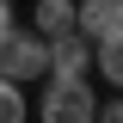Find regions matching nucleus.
Here are the masks:
<instances>
[{"mask_svg": "<svg viewBox=\"0 0 123 123\" xmlns=\"http://www.w3.org/2000/svg\"><path fill=\"white\" fill-rule=\"evenodd\" d=\"M31 117L37 123H92L98 117V92H92L86 80H49V86L37 92Z\"/></svg>", "mask_w": 123, "mask_h": 123, "instance_id": "f257e3e1", "label": "nucleus"}, {"mask_svg": "<svg viewBox=\"0 0 123 123\" xmlns=\"http://www.w3.org/2000/svg\"><path fill=\"white\" fill-rule=\"evenodd\" d=\"M0 74L12 80V86H37V80L49 74V49H43V37L12 25L6 37H0Z\"/></svg>", "mask_w": 123, "mask_h": 123, "instance_id": "f03ea898", "label": "nucleus"}, {"mask_svg": "<svg viewBox=\"0 0 123 123\" xmlns=\"http://www.w3.org/2000/svg\"><path fill=\"white\" fill-rule=\"evenodd\" d=\"M43 49H49V74L43 80H86L92 74V43L80 31H55V37H43Z\"/></svg>", "mask_w": 123, "mask_h": 123, "instance_id": "7ed1b4c3", "label": "nucleus"}, {"mask_svg": "<svg viewBox=\"0 0 123 123\" xmlns=\"http://www.w3.org/2000/svg\"><path fill=\"white\" fill-rule=\"evenodd\" d=\"M117 25H123V6L117 0H74V31L86 37V43L105 37V31H117Z\"/></svg>", "mask_w": 123, "mask_h": 123, "instance_id": "20e7f679", "label": "nucleus"}, {"mask_svg": "<svg viewBox=\"0 0 123 123\" xmlns=\"http://www.w3.org/2000/svg\"><path fill=\"white\" fill-rule=\"evenodd\" d=\"M92 74L105 80L111 92H123V25L105 31V37H92Z\"/></svg>", "mask_w": 123, "mask_h": 123, "instance_id": "39448f33", "label": "nucleus"}, {"mask_svg": "<svg viewBox=\"0 0 123 123\" xmlns=\"http://www.w3.org/2000/svg\"><path fill=\"white\" fill-rule=\"evenodd\" d=\"M31 31H37V37L74 31V0H37V6H31Z\"/></svg>", "mask_w": 123, "mask_h": 123, "instance_id": "423d86ee", "label": "nucleus"}, {"mask_svg": "<svg viewBox=\"0 0 123 123\" xmlns=\"http://www.w3.org/2000/svg\"><path fill=\"white\" fill-rule=\"evenodd\" d=\"M31 117V98H25V86H12V80L0 74V123H25Z\"/></svg>", "mask_w": 123, "mask_h": 123, "instance_id": "0eeeda50", "label": "nucleus"}, {"mask_svg": "<svg viewBox=\"0 0 123 123\" xmlns=\"http://www.w3.org/2000/svg\"><path fill=\"white\" fill-rule=\"evenodd\" d=\"M92 123H123V92H111V98H98V117Z\"/></svg>", "mask_w": 123, "mask_h": 123, "instance_id": "6e6552de", "label": "nucleus"}, {"mask_svg": "<svg viewBox=\"0 0 123 123\" xmlns=\"http://www.w3.org/2000/svg\"><path fill=\"white\" fill-rule=\"evenodd\" d=\"M12 31V0H0V37Z\"/></svg>", "mask_w": 123, "mask_h": 123, "instance_id": "1a4fd4ad", "label": "nucleus"}, {"mask_svg": "<svg viewBox=\"0 0 123 123\" xmlns=\"http://www.w3.org/2000/svg\"><path fill=\"white\" fill-rule=\"evenodd\" d=\"M117 6H123V0H117Z\"/></svg>", "mask_w": 123, "mask_h": 123, "instance_id": "9d476101", "label": "nucleus"}]
</instances>
